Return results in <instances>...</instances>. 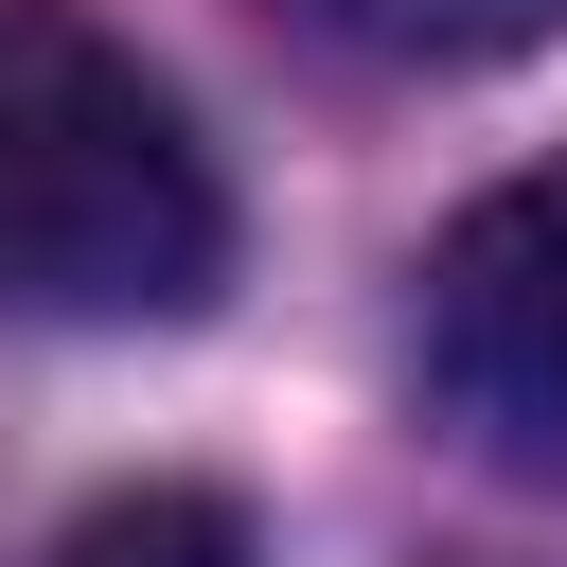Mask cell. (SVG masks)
I'll return each mask as SVG.
<instances>
[{"label":"cell","instance_id":"cell-3","mask_svg":"<svg viewBox=\"0 0 567 567\" xmlns=\"http://www.w3.org/2000/svg\"><path fill=\"white\" fill-rule=\"evenodd\" d=\"M301 18L319 53H372V71H514L567 35V0H266Z\"/></svg>","mask_w":567,"mask_h":567},{"label":"cell","instance_id":"cell-4","mask_svg":"<svg viewBox=\"0 0 567 567\" xmlns=\"http://www.w3.org/2000/svg\"><path fill=\"white\" fill-rule=\"evenodd\" d=\"M35 567H266V532H248L213 478H142V496H89Z\"/></svg>","mask_w":567,"mask_h":567},{"label":"cell","instance_id":"cell-1","mask_svg":"<svg viewBox=\"0 0 567 567\" xmlns=\"http://www.w3.org/2000/svg\"><path fill=\"white\" fill-rule=\"evenodd\" d=\"M230 284V177L195 106L71 0H0V319H195Z\"/></svg>","mask_w":567,"mask_h":567},{"label":"cell","instance_id":"cell-2","mask_svg":"<svg viewBox=\"0 0 567 567\" xmlns=\"http://www.w3.org/2000/svg\"><path fill=\"white\" fill-rule=\"evenodd\" d=\"M425 408L478 461L567 478V159L496 177L425 248Z\"/></svg>","mask_w":567,"mask_h":567}]
</instances>
